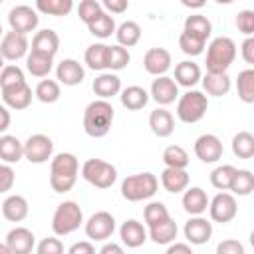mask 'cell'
<instances>
[{
    "label": "cell",
    "instance_id": "cell-40",
    "mask_svg": "<svg viewBox=\"0 0 254 254\" xmlns=\"http://www.w3.org/2000/svg\"><path fill=\"white\" fill-rule=\"evenodd\" d=\"M73 8L71 0H36V12L48 16H67Z\"/></svg>",
    "mask_w": 254,
    "mask_h": 254
},
{
    "label": "cell",
    "instance_id": "cell-33",
    "mask_svg": "<svg viewBox=\"0 0 254 254\" xmlns=\"http://www.w3.org/2000/svg\"><path fill=\"white\" fill-rule=\"evenodd\" d=\"M177 232H179L177 222H175L173 218H167V220H163V222L151 226L147 236H149L155 244H171V242L177 238Z\"/></svg>",
    "mask_w": 254,
    "mask_h": 254
},
{
    "label": "cell",
    "instance_id": "cell-14",
    "mask_svg": "<svg viewBox=\"0 0 254 254\" xmlns=\"http://www.w3.org/2000/svg\"><path fill=\"white\" fill-rule=\"evenodd\" d=\"M194 155L202 161V163H216L222 157V141L212 135V133H204L200 137H196L194 141Z\"/></svg>",
    "mask_w": 254,
    "mask_h": 254
},
{
    "label": "cell",
    "instance_id": "cell-54",
    "mask_svg": "<svg viewBox=\"0 0 254 254\" xmlns=\"http://www.w3.org/2000/svg\"><path fill=\"white\" fill-rule=\"evenodd\" d=\"M240 54H242V60L246 64H254V38H246L240 46Z\"/></svg>",
    "mask_w": 254,
    "mask_h": 254
},
{
    "label": "cell",
    "instance_id": "cell-9",
    "mask_svg": "<svg viewBox=\"0 0 254 254\" xmlns=\"http://www.w3.org/2000/svg\"><path fill=\"white\" fill-rule=\"evenodd\" d=\"M54 143L44 133H34L24 141V159H28L32 165H42L52 159Z\"/></svg>",
    "mask_w": 254,
    "mask_h": 254
},
{
    "label": "cell",
    "instance_id": "cell-60",
    "mask_svg": "<svg viewBox=\"0 0 254 254\" xmlns=\"http://www.w3.org/2000/svg\"><path fill=\"white\" fill-rule=\"evenodd\" d=\"M4 65H6V64H4V58L0 56V71H2V67H4Z\"/></svg>",
    "mask_w": 254,
    "mask_h": 254
},
{
    "label": "cell",
    "instance_id": "cell-16",
    "mask_svg": "<svg viewBox=\"0 0 254 254\" xmlns=\"http://www.w3.org/2000/svg\"><path fill=\"white\" fill-rule=\"evenodd\" d=\"M8 250L12 254H32L34 246H36V236L30 228L26 226H16L6 234V242Z\"/></svg>",
    "mask_w": 254,
    "mask_h": 254
},
{
    "label": "cell",
    "instance_id": "cell-51",
    "mask_svg": "<svg viewBox=\"0 0 254 254\" xmlns=\"http://www.w3.org/2000/svg\"><path fill=\"white\" fill-rule=\"evenodd\" d=\"M216 254H246V250H244L242 242H238L234 238H226L216 244Z\"/></svg>",
    "mask_w": 254,
    "mask_h": 254
},
{
    "label": "cell",
    "instance_id": "cell-13",
    "mask_svg": "<svg viewBox=\"0 0 254 254\" xmlns=\"http://www.w3.org/2000/svg\"><path fill=\"white\" fill-rule=\"evenodd\" d=\"M171 64H173L171 52L165 50V48H151L143 56V67H145V71L151 73V75H155V77L165 75L171 69Z\"/></svg>",
    "mask_w": 254,
    "mask_h": 254
},
{
    "label": "cell",
    "instance_id": "cell-17",
    "mask_svg": "<svg viewBox=\"0 0 254 254\" xmlns=\"http://www.w3.org/2000/svg\"><path fill=\"white\" fill-rule=\"evenodd\" d=\"M149 97H153L161 107L171 105V103H175V99L179 97V85H177L175 79L169 77V75L155 77L153 83H151V93H149Z\"/></svg>",
    "mask_w": 254,
    "mask_h": 254
},
{
    "label": "cell",
    "instance_id": "cell-46",
    "mask_svg": "<svg viewBox=\"0 0 254 254\" xmlns=\"http://www.w3.org/2000/svg\"><path fill=\"white\" fill-rule=\"evenodd\" d=\"M24 81H26L24 79V71L18 65L10 64V65H4L2 67V71H0V89L10 87V85H16V83H24Z\"/></svg>",
    "mask_w": 254,
    "mask_h": 254
},
{
    "label": "cell",
    "instance_id": "cell-42",
    "mask_svg": "<svg viewBox=\"0 0 254 254\" xmlns=\"http://www.w3.org/2000/svg\"><path fill=\"white\" fill-rule=\"evenodd\" d=\"M236 175V167L232 165H218L212 173H210V185L222 192H226L230 189V183Z\"/></svg>",
    "mask_w": 254,
    "mask_h": 254
},
{
    "label": "cell",
    "instance_id": "cell-4",
    "mask_svg": "<svg viewBox=\"0 0 254 254\" xmlns=\"http://www.w3.org/2000/svg\"><path fill=\"white\" fill-rule=\"evenodd\" d=\"M159 189V179L153 173L129 175L121 183V196L129 202H139L151 198Z\"/></svg>",
    "mask_w": 254,
    "mask_h": 254
},
{
    "label": "cell",
    "instance_id": "cell-27",
    "mask_svg": "<svg viewBox=\"0 0 254 254\" xmlns=\"http://www.w3.org/2000/svg\"><path fill=\"white\" fill-rule=\"evenodd\" d=\"M202 71L198 67V64L190 62V60H183L175 65V83L183 85V87H192L200 81Z\"/></svg>",
    "mask_w": 254,
    "mask_h": 254
},
{
    "label": "cell",
    "instance_id": "cell-61",
    "mask_svg": "<svg viewBox=\"0 0 254 254\" xmlns=\"http://www.w3.org/2000/svg\"><path fill=\"white\" fill-rule=\"evenodd\" d=\"M2 36H4V30H2V26H0V40H2Z\"/></svg>",
    "mask_w": 254,
    "mask_h": 254
},
{
    "label": "cell",
    "instance_id": "cell-30",
    "mask_svg": "<svg viewBox=\"0 0 254 254\" xmlns=\"http://www.w3.org/2000/svg\"><path fill=\"white\" fill-rule=\"evenodd\" d=\"M121 105L129 111H139L149 103V91L141 85H129L121 89Z\"/></svg>",
    "mask_w": 254,
    "mask_h": 254
},
{
    "label": "cell",
    "instance_id": "cell-49",
    "mask_svg": "<svg viewBox=\"0 0 254 254\" xmlns=\"http://www.w3.org/2000/svg\"><path fill=\"white\" fill-rule=\"evenodd\" d=\"M36 254H64V244L56 236L42 238L36 246Z\"/></svg>",
    "mask_w": 254,
    "mask_h": 254
},
{
    "label": "cell",
    "instance_id": "cell-21",
    "mask_svg": "<svg viewBox=\"0 0 254 254\" xmlns=\"http://www.w3.org/2000/svg\"><path fill=\"white\" fill-rule=\"evenodd\" d=\"M58 50H60V36L50 28L36 32V36L32 38V52L34 54L54 58L58 54Z\"/></svg>",
    "mask_w": 254,
    "mask_h": 254
},
{
    "label": "cell",
    "instance_id": "cell-44",
    "mask_svg": "<svg viewBox=\"0 0 254 254\" xmlns=\"http://www.w3.org/2000/svg\"><path fill=\"white\" fill-rule=\"evenodd\" d=\"M129 60H131L129 50H125V48H121V46H117V44L107 48V69L119 71V69L127 67Z\"/></svg>",
    "mask_w": 254,
    "mask_h": 254
},
{
    "label": "cell",
    "instance_id": "cell-2",
    "mask_svg": "<svg viewBox=\"0 0 254 254\" xmlns=\"http://www.w3.org/2000/svg\"><path fill=\"white\" fill-rule=\"evenodd\" d=\"M113 119H115L113 105L105 99H95L83 111V131L93 139L105 137L111 129Z\"/></svg>",
    "mask_w": 254,
    "mask_h": 254
},
{
    "label": "cell",
    "instance_id": "cell-57",
    "mask_svg": "<svg viewBox=\"0 0 254 254\" xmlns=\"http://www.w3.org/2000/svg\"><path fill=\"white\" fill-rule=\"evenodd\" d=\"M10 121H12V117H10L8 107L6 105H0V133H4L10 127Z\"/></svg>",
    "mask_w": 254,
    "mask_h": 254
},
{
    "label": "cell",
    "instance_id": "cell-43",
    "mask_svg": "<svg viewBox=\"0 0 254 254\" xmlns=\"http://www.w3.org/2000/svg\"><path fill=\"white\" fill-rule=\"evenodd\" d=\"M34 95L42 101V103H56L62 95V89H60V83L56 79H42L36 89H34Z\"/></svg>",
    "mask_w": 254,
    "mask_h": 254
},
{
    "label": "cell",
    "instance_id": "cell-10",
    "mask_svg": "<svg viewBox=\"0 0 254 254\" xmlns=\"http://www.w3.org/2000/svg\"><path fill=\"white\" fill-rule=\"evenodd\" d=\"M113 232H115V218L107 210L93 212L85 222V234H87V238H91L95 242H103V240L111 238Z\"/></svg>",
    "mask_w": 254,
    "mask_h": 254
},
{
    "label": "cell",
    "instance_id": "cell-6",
    "mask_svg": "<svg viewBox=\"0 0 254 254\" xmlns=\"http://www.w3.org/2000/svg\"><path fill=\"white\" fill-rule=\"evenodd\" d=\"M208 109V99L202 91L189 89L177 101V117L183 123H198Z\"/></svg>",
    "mask_w": 254,
    "mask_h": 254
},
{
    "label": "cell",
    "instance_id": "cell-26",
    "mask_svg": "<svg viewBox=\"0 0 254 254\" xmlns=\"http://www.w3.org/2000/svg\"><path fill=\"white\" fill-rule=\"evenodd\" d=\"M189 173H187V169H165L163 173H161V185H163V189L167 190V192H173V194H177V192H185L187 189H189Z\"/></svg>",
    "mask_w": 254,
    "mask_h": 254
},
{
    "label": "cell",
    "instance_id": "cell-25",
    "mask_svg": "<svg viewBox=\"0 0 254 254\" xmlns=\"http://www.w3.org/2000/svg\"><path fill=\"white\" fill-rule=\"evenodd\" d=\"M30 212L28 200L22 194H10L2 202V216L10 222H22Z\"/></svg>",
    "mask_w": 254,
    "mask_h": 254
},
{
    "label": "cell",
    "instance_id": "cell-48",
    "mask_svg": "<svg viewBox=\"0 0 254 254\" xmlns=\"http://www.w3.org/2000/svg\"><path fill=\"white\" fill-rule=\"evenodd\" d=\"M99 12H103V8H101V2H97V0H81L79 6H77L79 20H81L85 26H87L91 20H95V16H97Z\"/></svg>",
    "mask_w": 254,
    "mask_h": 254
},
{
    "label": "cell",
    "instance_id": "cell-19",
    "mask_svg": "<svg viewBox=\"0 0 254 254\" xmlns=\"http://www.w3.org/2000/svg\"><path fill=\"white\" fill-rule=\"evenodd\" d=\"M2 101H4L6 107L16 109V111L28 109L30 103H32V87L26 81L10 85V87H4L2 89Z\"/></svg>",
    "mask_w": 254,
    "mask_h": 254
},
{
    "label": "cell",
    "instance_id": "cell-56",
    "mask_svg": "<svg viewBox=\"0 0 254 254\" xmlns=\"http://www.w3.org/2000/svg\"><path fill=\"white\" fill-rule=\"evenodd\" d=\"M165 254H194L187 242H171Z\"/></svg>",
    "mask_w": 254,
    "mask_h": 254
},
{
    "label": "cell",
    "instance_id": "cell-39",
    "mask_svg": "<svg viewBox=\"0 0 254 254\" xmlns=\"http://www.w3.org/2000/svg\"><path fill=\"white\" fill-rule=\"evenodd\" d=\"M230 194H238V196H248L254 190V175L248 169H236V175L230 183Z\"/></svg>",
    "mask_w": 254,
    "mask_h": 254
},
{
    "label": "cell",
    "instance_id": "cell-3",
    "mask_svg": "<svg viewBox=\"0 0 254 254\" xmlns=\"http://www.w3.org/2000/svg\"><path fill=\"white\" fill-rule=\"evenodd\" d=\"M236 60V44L228 36L214 38L206 48V71L208 73H226V69Z\"/></svg>",
    "mask_w": 254,
    "mask_h": 254
},
{
    "label": "cell",
    "instance_id": "cell-58",
    "mask_svg": "<svg viewBox=\"0 0 254 254\" xmlns=\"http://www.w3.org/2000/svg\"><path fill=\"white\" fill-rule=\"evenodd\" d=\"M97 254H125V252H123V248H121L119 244H115V242H107V244L101 246V250H99Z\"/></svg>",
    "mask_w": 254,
    "mask_h": 254
},
{
    "label": "cell",
    "instance_id": "cell-11",
    "mask_svg": "<svg viewBox=\"0 0 254 254\" xmlns=\"http://www.w3.org/2000/svg\"><path fill=\"white\" fill-rule=\"evenodd\" d=\"M208 212L214 222L226 224V222L234 220V216L238 214V202H236L234 194L218 192L212 196V200H208Z\"/></svg>",
    "mask_w": 254,
    "mask_h": 254
},
{
    "label": "cell",
    "instance_id": "cell-23",
    "mask_svg": "<svg viewBox=\"0 0 254 254\" xmlns=\"http://www.w3.org/2000/svg\"><path fill=\"white\" fill-rule=\"evenodd\" d=\"M208 200L210 198L206 196V192L200 187H190L183 194V208L190 216H202V212H206V208H208Z\"/></svg>",
    "mask_w": 254,
    "mask_h": 254
},
{
    "label": "cell",
    "instance_id": "cell-59",
    "mask_svg": "<svg viewBox=\"0 0 254 254\" xmlns=\"http://www.w3.org/2000/svg\"><path fill=\"white\" fill-rule=\"evenodd\" d=\"M0 254H12V252L8 250V246H6L4 242H0Z\"/></svg>",
    "mask_w": 254,
    "mask_h": 254
},
{
    "label": "cell",
    "instance_id": "cell-1",
    "mask_svg": "<svg viewBox=\"0 0 254 254\" xmlns=\"http://www.w3.org/2000/svg\"><path fill=\"white\" fill-rule=\"evenodd\" d=\"M79 163L73 153H58L50 163V187L56 192H67L77 181Z\"/></svg>",
    "mask_w": 254,
    "mask_h": 254
},
{
    "label": "cell",
    "instance_id": "cell-29",
    "mask_svg": "<svg viewBox=\"0 0 254 254\" xmlns=\"http://www.w3.org/2000/svg\"><path fill=\"white\" fill-rule=\"evenodd\" d=\"M24 159V143L16 135H0V161L6 165Z\"/></svg>",
    "mask_w": 254,
    "mask_h": 254
},
{
    "label": "cell",
    "instance_id": "cell-5",
    "mask_svg": "<svg viewBox=\"0 0 254 254\" xmlns=\"http://www.w3.org/2000/svg\"><path fill=\"white\" fill-rule=\"evenodd\" d=\"M83 224V210L75 200H64L58 204L52 216V230L56 236H67Z\"/></svg>",
    "mask_w": 254,
    "mask_h": 254
},
{
    "label": "cell",
    "instance_id": "cell-53",
    "mask_svg": "<svg viewBox=\"0 0 254 254\" xmlns=\"http://www.w3.org/2000/svg\"><path fill=\"white\" fill-rule=\"evenodd\" d=\"M101 8H105V12L109 14H123L127 8H129V2L127 0H103L101 2Z\"/></svg>",
    "mask_w": 254,
    "mask_h": 254
},
{
    "label": "cell",
    "instance_id": "cell-28",
    "mask_svg": "<svg viewBox=\"0 0 254 254\" xmlns=\"http://www.w3.org/2000/svg\"><path fill=\"white\" fill-rule=\"evenodd\" d=\"M183 32H187L189 36H192V38H196V40H200V42L206 44V40H208L210 34H212V24H210V20H208L206 16H202V14H190V16H187V20H185Z\"/></svg>",
    "mask_w": 254,
    "mask_h": 254
},
{
    "label": "cell",
    "instance_id": "cell-41",
    "mask_svg": "<svg viewBox=\"0 0 254 254\" xmlns=\"http://www.w3.org/2000/svg\"><path fill=\"white\" fill-rule=\"evenodd\" d=\"M163 163L169 169H187L189 167V153L181 145H169L163 151Z\"/></svg>",
    "mask_w": 254,
    "mask_h": 254
},
{
    "label": "cell",
    "instance_id": "cell-7",
    "mask_svg": "<svg viewBox=\"0 0 254 254\" xmlns=\"http://www.w3.org/2000/svg\"><path fill=\"white\" fill-rule=\"evenodd\" d=\"M81 177L95 189H109L117 181V169L103 159H87L81 165Z\"/></svg>",
    "mask_w": 254,
    "mask_h": 254
},
{
    "label": "cell",
    "instance_id": "cell-45",
    "mask_svg": "<svg viewBox=\"0 0 254 254\" xmlns=\"http://www.w3.org/2000/svg\"><path fill=\"white\" fill-rule=\"evenodd\" d=\"M143 218H145V224L151 228V226H155V224H159V222L171 218V214H169L167 206H165L161 200H153V202H149V204L145 206Z\"/></svg>",
    "mask_w": 254,
    "mask_h": 254
},
{
    "label": "cell",
    "instance_id": "cell-47",
    "mask_svg": "<svg viewBox=\"0 0 254 254\" xmlns=\"http://www.w3.org/2000/svg\"><path fill=\"white\" fill-rule=\"evenodd\" d=\"M204 46H206L204 42H200V40L189 36L187 32H181V36H179V48H181L183 54H187V56H200V54L204 52Z\"/></svg>",
    "mask_w": 254,
    "mask_h": 254
},
{
    "label": "cell",
    "instance_id": "cell-31",
    "mask_svg": "<svg viewBox=\"0 0 254 254\" xmlns=\"http://www.w3.org/2000/svg\"><path fill=\"white\" fill-rule=\"evenodd\" d=\"M115 38H117V46H121L125 50L127 48H133L141 40V26L137 22H133V20H127V22H123V24L117 26Z\"/></svg>",
    "mask_w": 254,
    "mask_h": 254
},
{
    "label": "cell",
    "instance_id": "cell-8",
    "mask_svg": "<svg viewBox=\"0 0 254 254\" xmlns=\"http://www.w3.org/2000/svg\"><path fill=\"white\" fill-rule=\"evenodd\" d=\"M8 24H10V30L16 32V34H30L38 28L40 24V16L36 12V8L28 6V4H20V6H14L10 12H8Z\"/></svg>",
    "mask_w": 254,
    "mask_h": 254
},
{
    "label": "cell",
    "instance_id": "cell-38",
    "mask_svg": "<svg viewBox=\"0 0 254 254\" xmlns=\"http://www.w3.org/2000/svg\"><path fill=\"white\" fill-rule=\"evenodd\" d=\"M232 153L238 159H252L254 157V135L250 131H238L232 137Z\"/></svg>",
    "mask_w": 254,
    "mask_h": 254
},
{
    "label": "cell",
    "instance_id": "cell-15",
    "mask_svg": "<svg viewBox=\"0 0 254 254\" xmlns=\"http://www.w3.org/2000/svg\"><path fill=\"white\" fill-rule=\"evenodd\" d=\"M185 238L194 244V246H202L210 240L212 236V222L206 220L204 216H190L187 222H185Z\"/></svg>",
    "mask_w": 254,
    "mask_h": 254
},
{
    "label": "cell",
    "instance_id": "cell-50",
    "mask_svg": "<svg viewBox=\"0 0 254 254\" xmlns=\"http://www.w3.org/2000/svg\"><path fill=\"white\" fill-rule=\"evenodd\" d=\"M236 28L238 32H242L246 38H250L254 34V12L252 10H242L236 16Z\"/></svg>",
    "mask_w": 254,
    "mask_h": 254
},
{
    "label": "cell",
    "instance_id": "cell-35",
    "mask_svg": "<svg viewBox=\"0 0 254 254\" xmlns=\"http://www.w3.org/2000/svg\"><path fill=\"white\" fill-rule=\"evenodd\" d=\"M107 48L109 46H105V44H91L85 50L83 60H85V64H87L89 69H93V71L107 69Z\"/></svg>",
    "mask_w": 254,
    "mask_h": 254
},
{
    "label": "cell",
    "instance_id": "cell-36",
    "mask_svg": "<svg viewBox=\"0 0 254 254\" xmlns=\"http://www.w3.org/2000/svg\"><path fill=\"white\" fill-rule=\"evenodd\" d=\"M26 67L34 77H48V73L54 69V58L30 52L26 56Z\"/></svg>",
    "mask_w": 254,
    "mask_h": 254
},
{
    "label": "cell",
    "instance_id": "cell-55",
    "mask_svg": "<svg viewBox=\"0 0 254 254\" xmlns=\"http://www.w3.org/2000/svg\"><path fill=\"white\" fill-rule=\"evenodd\" d=\"M67 254H95V248L91 242L87 240H79V242H73L67 250Z\"/></svg>",
    "mask_w": 254,
    "mask_h": 254
},
{
    "label": "cell",
    "instance_id": "cell-24",
    "mask_svg": "<svg viewBox=\"0 0 254 254\" xmlns=\"http://www.w3.org/2000/svg\"><path fill=\"white\" fill-rule=\"evenodd\" d=\"M149 127L157 137H169L175 131V117L171 111H167L165 107H157L155 111H151L149 115Z\"/></svg>",
    "mask_w": 254,
    "mask_h": 254
},
{
    "label": "cell",
    "instance_id": "cell-52",
    "mask_svg": "<svg viewBox=\"0 0 254 254\" xmlns=\"http://www.w3.org/2000/svg\"><path fill=\"white\" fill-rule=\"evenodd\" d=\"M16 175L10 165H0V192H8L14 187Z\"/></svg>",
    "mask_w": 254,
    "mask_h": 254
},
{
    "label": "cell",
    "instance_id": "cell-12",
    "mask_svg": "<svg viewBox=\"0 0 254 254\" xmlns=\"http://www.w3.org/2000/svg\"><path fill=\"white\" fill-rule=\"evenodd\" d=\"M28 48H30V42L26 36L22 34H16V32H6L0 40V56L4 58V62H18L22 60L26 54H28Z\"/></svg>",
    "mask_w": 254,
    "mask_h": 254
},
{
    "label": "cell",
    "instance_id": "cell-22",
    "mask_svg": "<svg viewBox=\"0 0 254 254\" xmlns=\"http://www.w3.org/2000/svg\"><path fill=\"white\" fill-rule=\"evenodd\" d=\"M119 236H121V242H123L127 248H139V246H143L145 240H147V230H145V226H143L139 220L129 218V220H125V222L121 224Z\"/></svg>",
    "mask_w": 254,
    "mask_h": 254
},
{
    "label": "cell",
    "instance_id": "cell-32",
    "mask_svg": "<svg viewBox=\"0 0 254 254\" xmlns=\"http://www.w3.org/2000/svg\"><path fill=\"white\" fill-rule=\"evenodd\" d=\"M202 81V87L208 95H214V97H222L230 91V77L228 73H208L204 77H200Z\"/></svg>",
    "mask_w": 254,
    "mask_h": 254
},
{
    "label": "cell",
    "instance_id": "cell-20",
    "mask_svg": "<svg viewBox=\"0 0 254 254\" xmlns=\"http://www.w3.org/2000/svg\"><path fill=\"white\" fill-rule=\"evenodd\" d=\"M91 89H93V93H95L99 99H105V101H107V99H111L113 95L121 93V79H119V75L113 73V71H103V73H99V75L93 79Z\"/></svg>",
    "mask_w": 254,
    "mask_h": 254
},
{
    "label": "cell",
    "instance_id": "cell-34",
    "mask_svg": "<svg viewBox=\"0 0 254 254\" xmlns=\"http://www.w3.org/2000/svg\"><path fill=\"white\" fill-rule=\"evenodd\" d=\"M87 30H89V34H91V36L105 40V38H109L111 34H115L117 26H115L113 16H111V14H107V12L103 10V12H99V14L95 16V20H91V22L87 24Z\"/></svg>",
    "mask_w": 254,
    "mask_h": 254
},
{
    "label": "cell",
    "instance_id": "cell-37",
    "mask_svg": "<svg viewBox=\"0 0 254 254\" xmlns=\"http://www.w3.org/2000/svg\"><path fill=\"white\" fill-rule=\"evenodd\" d=\"M236 91H238V97L244 103H248V105L254 103V69L252 67H246V69L238 71Z\"/></svg>",
    "mask_w": 254,
    "mask_h": 254
},
{
    "label": "cell",
    "instance_id": "cell-18",
    "mask_svg": "<svg viewBox=\"0 0 254 254\" xmlns=\"http://www.w3.org/2000/svg\"><path fill=\"white\" fill-rule=\"evenodd\" d=\"M83 77H85V69L73 58H65V60H62L56 65V79H58V83L73 87V85H79L83 81Z\"/></svg>",
    "mask_w": 254,
    "mask_h": 254
}]
</instances>
